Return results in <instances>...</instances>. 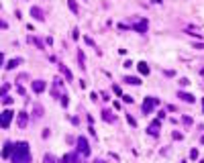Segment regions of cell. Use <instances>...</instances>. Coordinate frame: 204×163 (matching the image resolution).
Masks as SVG:
<instances>
[{
	"mask_svg": "<svg viewBox=\"0 0 204 163\" xmlns=\"http://www.w3.org/2000/svg\"><path fill=\"white\" fill-rule=\"evenodd\" d=\"M12 163H31V151L25 141H20L12 149Z\"/></svg>",
	"mask_w": 204,
	"mask_h": 163,
	"instance_id": "cell-1",
	"label": "cell"
},
{
	"mask_svg": "<svg viewBox=\"0 0 204 163\" xmlns=\"http://www.w3.org/2000/svg\"><path fill=\"white\" fill-rule=\"evenodd\" d=\"M12 116H14L12 110L0 112V129H8V126H10V120H12Z\"/></svg>",
	"mask_w": 204,
	"mask_h": 163,
	"instance_id": "cell-2",
	"label": "cell"
},
{
	"mask_svg": "<svg viewBox=\"0 0 204 163\" xmlns=\"http://www.w3.org/2000/svg\"><path fill=\"white\" fill-rule=\"evenodd\" d=\"M147 27H149L147 18H141V20H137V22H133V29L137 31V33H147Z\"/></svg>",
	"mask_w": 204,
	"mask_h": 163,
	"instance_id": "cell-3",
	"label": "cell"
},
{
	"mask_svg": "<svg viewBox=\"0 0 204 163\" xmlns=\"http://www.w3.org/2000/svg\"><path fill=\"white\" fill-rule=\"evenodd\" d=\"M78 151H80L82 155H90V147H88V141H86L84 137L78 139Z\"/></svg>",
	"mask_w": 204,
	"mask_h": 163,
	"instance_id": "cell-4",
	"label": "cell"
},
{
	"mask_svg": "<svg viewBox=\"0 0 204 163\" xmlns=\"http://www.w3.org/2000/svg\"><path fill=\"white\" fill-rule=\"evenodd\" d=\"M157 102H159L157 98H151V96H149V98H147V100L143 102V112H145V114H149V112L153 110V106H155Z\"/></svg>",
	"mask_w": 204,
	"mask_h": 163,
	"instance_id": "cell-5",
	"label": "cell"
},
{
	"mask_svg": "<svg viewBox=\"0 0 204 163\" xmlns=\"http://www.w3.org/2000/svg\"><path fill=\"white\" fill-rule=\"evenodd\" d=\"M43 90H45V82L43 80H35L33 82V92H35V94H41Z\"/></svg>",
	"mask_w": 204,
	"mask_h": 163,
	"instance_id": "cell-6",
	"label": "cell"
},
{
	"mask_svg": "<svg viewBox=\"0 0 204 163\" xmlns=\"http://www.w3.org/2000/svg\"><path fill=\"white\" fill-rule=\"evenodd\" d=\"M27 120H29L27 112H18V118H16V122H18V126H20V129H25V126H27Z\"/></svg>",
	"mask_w": 204,
	"mask_h": 163,
	"instance_id": "cell-7",
	"label": "cell"
},
{
	"mask_svg": "<svg viewBox=\"0 0 204 163\" xmlns=\"http://www.w3.org/2000/svg\"><path fill=\"white\" fill-rule=\"evenodd\" d=\"M178 98H182V100H184V102H188V104H192V102L196 100L192 94H188V92H180V94H178Z\"/></svg>",
	"mask_w": 204,
	"mask_h": 163,
	"instance_id": "cell-8",
	"label": "cell"
},
{
	"mask_svg": "<svg viewBox=\"0 0 204 163\" xmlns=\"http://www.w3.org/2000/svg\"><path fill=\"white\" fill-rule=\"evenodd\" d=\"M31 16H35L37 20H43V18H45V16H43V10H41V8H37V6H33V8H31Z\"/></svg>",
	"mask_w": 204,
	"mask_h": 163,
	"instance_id": "cell-9",
	"label": "cell"
},
{
	"mask_svg": "<svg viewBox=\"0 0 204 163\" xmlns=\"http://www.w3.org/2000/svg\"><path fill=\"white\" fill-rule=\"evenodd\" d=\"M157 133H159V120H153V122H151V126H149V135L157 137Z\"/></svg>",
	"mask_w": 204,
	"mask_h": 163,
	"instance_id": "cell-10",
	"label": "cell"
},
{
	"mask_svg": "<svg viewBox=\"0 0 204 163\" xmlns=\"http://www.w3.org/2000/svg\"><path fill=\"white\" fill-rule=\"evenodd\" d=\"M12 149H14V145H12V143H6L4 149H2V157H10V155H12Z\"/></svg>",
	"mask_w": 204,
	"mask_h": 163,
	"instance_id": "cell-11",
	"label": "cell"
},
{
	"mask_svg": "<svg viewBox=\"0 0 204 163\" xmlns=\"http://www.w3.org/2000/svg\"><path fill=\"white\" fill-rule=\"evenodd\" d=\"M102 118H104L106 122H112V120H115V116H112L110 110H102Z\"/></svg>",
	"mask_w": 204,
	"mask_h": 163,
	"instance_id": "cell-12",
	"label": "cell"
},
{
	"mask_svg": "<svg viewBox=\"0 0 204 163\" xmlns=\"http://www.w3.org/2000/svg\"><path fill=\"white\" fill-rule=\"evenodd\" d=\"M139 72H141L143 76H145V74H149V65H147L145 61H141V63H139Z\"/></svg>",
	"mask_w": 204,
	"mask_h": 163,
	"instance_id": "cell-13",
	"label": "cell"
},
{
	"mask_svg": "<svg viewBox=\"0 0 204 163\" xmlns=\"http://www.w3.org/2000/svg\"><path fill=\"white\" fill-rule=\"evenodd\" d=\"M125 82H127V84H133V86H139V84H141V80H139V78H131V76H129V78H125Z\"/></svg>",
	"mask_w": 204,
	"mask_h": 163,
	"instance_id": "cell-14",
	"label": "cell"
},
{
	"mask_svg": "<svg viewBox=\"0 0 204 163\" xmlns=\"http://www.w3.org/2000/svg\"><path fill=\"white\" fill-rule=\"evenodd\" d=\"M61 74L65 76V80H72V72H70V69H67L65 65H61Z\"/></svg>",
	"mask_w": 204,
	"mask_h": 163,
	"instance_id": "cell-15",
	"label": "cell"
},
{
	"mask_svg": "<svg viewBox=\"0 0 204 163\" xmlns=\"http://www.w3.org/2000/svg\"><path fill=\"white\" fill-rule=\"evenodd\" d=\"M67 6H70L72 12H78V4H76V0H67Z\"/></svg>",
	"mask_w": 204,
	"mask_h": 163,
	"instance_id": "cell-16",
	"label": "cell"
},
{
	"mask_svg": "<svg viewBox=\"0 0 204 163\" xmlns=\"http://www.w3.org/2000/svg\"><path fill=\"white\" fill-rule=\"evenodd\" d=\"M18 63H20V59H10V61H8V65H6V67H8V69H14V67H16V65H18Z\"/></svg>",
	"mask_w": 204,
	"mask_h": 163,
	"instance_id": "cell-17",
	"label": "cell"
},
{
	"mask_svg": "<svg viewBox=\"0 0 204 163\" xmlns=\"http://www.w3.org/2000/svg\"><path fill=\"white\" fill-rule=\"evenodd\" d=\"M45 163H57V159L53 155H45Z\"/></svg>",
	"mask_w": 204,
	"mask_h": 163,
	"instance_id": "cell-18",
	"label": "cell"
},
{
	"mask_svg": "<svg viewBox=\"0 0 204 163\" xmlns=\"http://www.w3.org/2000/svg\"><path fill=\"white\" fill-rule=\"evenodd\" d=\"M31 43H35V45H37V47H39V49H43V43H41L39 39H35V37H31Z\"/></svg>",
	"mask_w": 204,
	"mask_h": 163,
	"instance_id": "cell-19",
	"label": "cell"
},
{
	"mask_svg": "<svg viewBox=\"0 0 204 163\" xmlns=\"http://www.w3.org/2000/svg\"><path fill=\"white\" fill-rule=\"evenodd\" d=\"M61 104H63V106L70 104V100H67V94H63V96H61Z\"/></svg>",
	"mask_w": 204,
	"mask_h": 163,
	"instance_id": "cell-20",
	"label": "cell"
},
{
	"mask_svg": "<svg viewBox=\"0 0 204 163\" xmlns=\"http://www.w3.org/2000/svg\"><path fill=\"white\" fill-rule=\"evenodd\" d=\"M190 157H192V159H198V149H192V151H190Z\"/></svg>",
	"mask_w": 204,
	"mask_h": 163,
	"instance_id": "cell-21",
	"label": "cell"
},
{
	"mask_svg": "<svg viewBox=\"0 0 204 163\" xmlns=\"http://www.w3.org/2000/svg\"><path fill=\"white\" fill-rule=\"evenodd\" d=\"M182 120H184V124H192V118H190V116H184Z\"/></svg>",
	"mask_w": 204,
	"mask_h": 163,
	"instance_id": "cell-22",
	"label": "cell"
},
{
	"mask_svg": "<svg viewBox=\"0 0 204 163\" xmlns=\"http://www.w3.org/2000/svg\"><path fill=\"white\" fill-rule=\"evenodd\" d=\"M127 120H129V122H131V124H133V126H135V124H137V122H135V118H133V116H131V114H129V116H127Z\"/></svg>",
	"mask_w": 204,
	"mask_h": 163,
	"instance_id": "cell-23",
	"label": "cell"
},
{
	"mask_svg": "<svg viewBox=\"0 0 204 163\" xmlns=\"http://www.w3.org/2000/svg\"><path fill=\"white\" fill-rule=\"evenodd\" d=\"M8 25H6V20H2V18H0V29H6Z\"/></svg>",
	"mask_w": 204,
	"mask_h": 163,
	"instance_id": "cell-24",
	"label": "cell"
},
{
	"mask_svg": "<svg viewBox=\"0 0 204 163\" xmlns=\"http://www.w3.org/2000/svg\"><path fill=\"white\" fill-rule=\"evenodd\" d=\"M4 104H12V98L10 96H4Z\"/></svg>",
	"mask_w": 204,
	"mask_h": 163,
	"instance_id": "cell-25",
	"label": "cell"
},
{
	"mask_svg": "<svg viewBox=\"0 0 204 163\" xmlns=\"http://www.w3.org/2000/svg\"><path fill=\"white\" fill-rule=\"evenodd\" d=\"M6 90H8V86H2V90H0V96H4V94H6Z\"/></svg>",
	"mask_w": 204,
	"mask_h": 163,
	"instance_id": "cell-26",
	"label": "cell"
},
{
	"mask_svg": "<svg viewBox=\"0 0 204 163\" xmlns=\"http://www.w3.org/2000/svg\"><path fill=\"white\" fill-rule=\"evenodd\" d=\"M2 63H4V55H2V53H0V65H2Z\"/></svg>",
	"mask_w": 204,
	"mask_h": 163,
	"instance_id": "cell-27",
	"label": "cell"
},
{
	"mask_svg": "<svg viewBox=\"0 0 204 163\" xmlns=\"http://www.w3.org/2000/svg\"><path fill=\"white\" fill-rule=\"evenodd\" d=\"M153 2H155V4H159V2H163V0H153Z\"/></svg>",
	"mask_w": 204,
	"mask_h": 163,
	"instance_id": "cell-28",
	"label": "cell"
},
{
	"mask_svg": "<svg viewBox=\"0 0 204 163\" xmlns=\"http://www.w3.org/2000/svg\"><path fill=\"white\" fill-rule=\"evenodd\" d=\"M202 110H204V98H202Z\"/></svg>",
	"mask_w": 204,
	"mask_h": 163,
	"instance_id": "cell-29",
	"label": "cell"
},
{
	"mask_svg": "<svg viewBox=\"0 0 204 163\" xmlns=\"http://www.w3.org/2000/svg\"><path fill=\"white\" fill-rule=\"evenodd\" d=\"M94 163H106V161H94Z\"/></svg>",
	"mask_w": 204,
	"mask_h": 163,
	"instance_id": "cell-30",
	"label": "cell"
},
{
	"mask_svg": "<svg viewBox=\"0 0 204 163\" xmlns=\"http://www.w3.org/2000/svg\"><path fill=\"white\" fill-rule=\"evenodd\" d=\"M202 143H204V137H202Z\"/></svg>",
	"mask_w": 204,
	"mask_h": 163,
	"instance_id": "cell-31",
	"label": "cell"
}]
</instances>
